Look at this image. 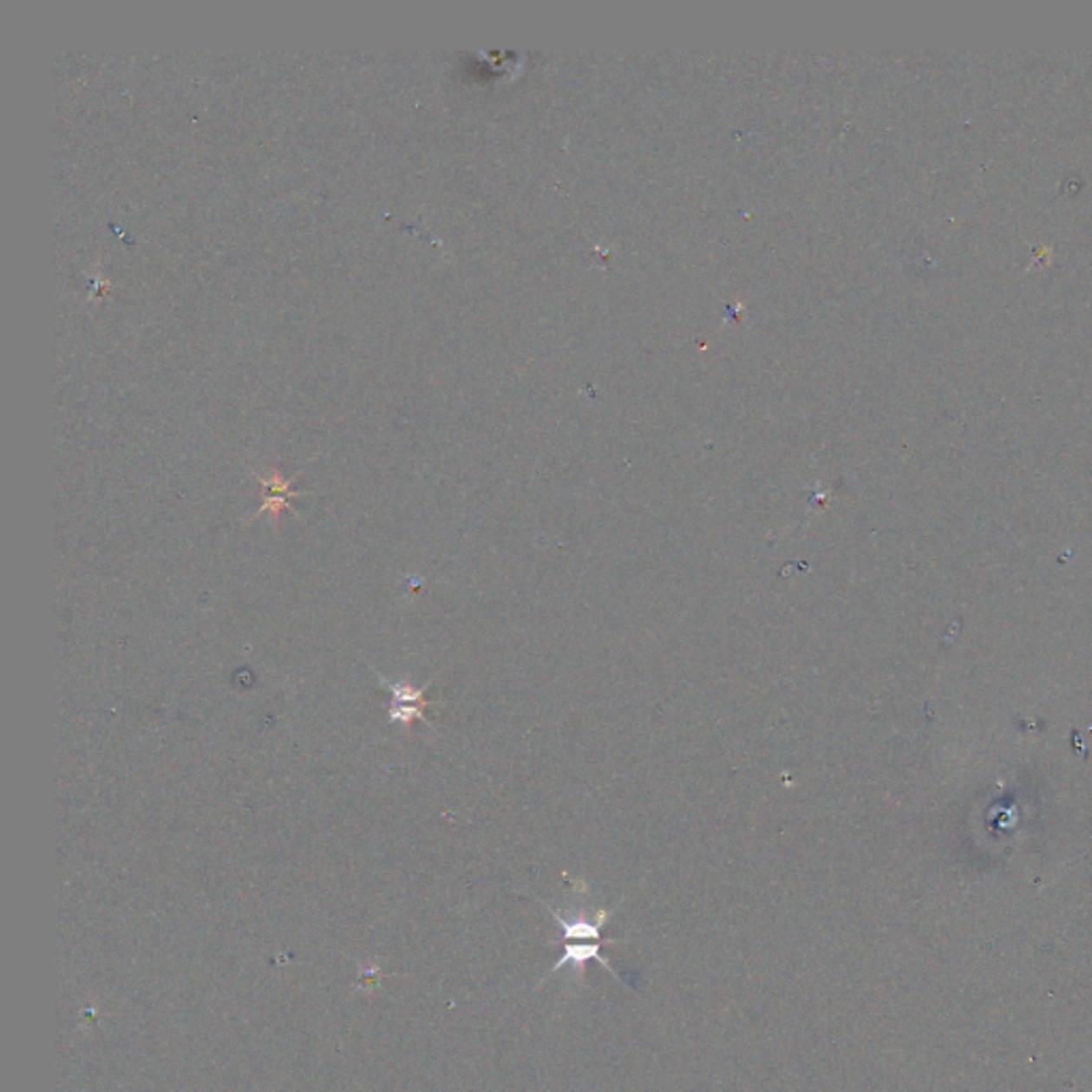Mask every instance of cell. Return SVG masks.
I'll return each mask as SVG.
<instances>
[{"instance_id":"obj_1","label":"cell","mask_w":1092,"mask_h":1092,"mask_svg":"<svg viewBox=\"0 0 1092 1092\" xmlns=\"http://www.w3.org/2000/svg\"><path fill=\"white\" fill-rule=\"evenodd\" d=\"M548 913L553 915L557 924L564 928V937L566 941H572V943H596L599 938V928L612 918L615 909H599L596 915H589L587 911H564L559 909H553L551 905H545Z\"/></svg>"},{"instance_id":"obj_3","label":"cell","mask_w":1092,"mask_h":1092,"mask_svg":"<svg viewBox=\"0 0 1092 1092\" xmlns=\"http://www.w3.org/2000/svg\"><path fill=\"white\" fill-rule=\"evenodd\" d=\"M389 719L390 722L399 723L402 728L410 726L415 719H421L422 723H427L429 728H434V723L427 719L425 713V706H416V704H397V703H390L389 706Z\"/></svg>"},{"instance_id":"obj_2","label":"cell","mask_w":1092,"mask_h":1092,"mask_svg":"<svg viewBox=\"0 0 1092 1092\" xmlns=\"http://www.w3.org/2000/svg\"><path fill=\"white\" fill-rule=\"evenodd\" d=\"M602 945H604V941H596V943H572V941H566L564 954H561V958L557 960V963L553 964L551 969H548L546 978H548V975L557 973V971H561V969H564V966H572V969H574V979L579 984H583V973H585L583 966H585V963H589V960H596V963L602 964L604 969H606L608 973L612 975V978L619 979V982L624 984V979H621L619 975H617V971L612 969V964L608 963V960L602 956Z\"/></svg>"}]
</instances>
